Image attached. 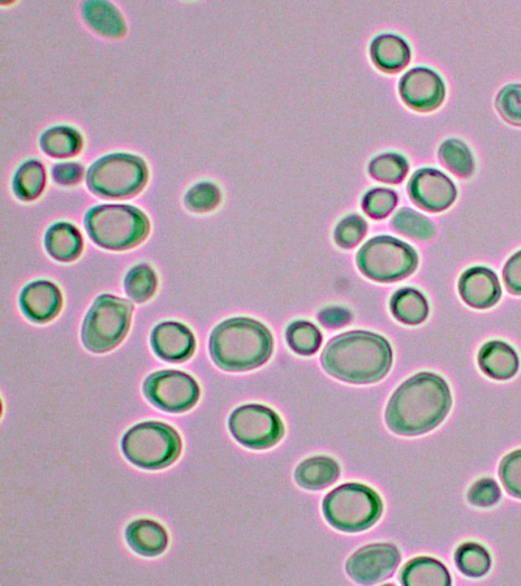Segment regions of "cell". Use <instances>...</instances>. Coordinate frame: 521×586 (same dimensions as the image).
Returning <instances> with one entry per match:
<instances>
[{"mask_svg": "<svg viewBox=\"0 0 521 586\" xmlns=\"http://www.w3.org/2000/svg\"><path fill=\"white\" fill-rule=\"evenodd\" d=\"M452 396L445 379L416 374L391 396L386 409L389 429L400 435H421L436 429L449 415Z\"/></svg>", "mask_w": 521, "mask_h": 586, "instance_id": "6da1fadb", "label": "cell"}, {"mask_svg": "<svg viewBox=\"0 0 521 586\" xmlns=\"http://www.w3.org/2000/svg\"><path fill=\"white\" fill-rule=\"evenodd\" d=\"M321 361L331 377L353 385H368L381 381L390 372L393 349L381 335L351 331L331 340Z\"/></svg>", "mask_w": 521, "mask_h": 586, "instance_id": "7a4b0ae2", "label": "cell"}, {"mask_svg": "<svg viewBox=\"0 0 521 586\" xmlns=\"http://www.w3.org/2000/svg\"><path fill=\"white\" fill-rule=\"evenodd\" d=\"M210 355L227 372H247L268 363L274 339L270 330L251 318H231L210 335Z\"/></svg>", "mask_w": 521, "mask_h": 586, "instance_id": "3957f363", "label": "cell"}, {"mask_svg": "<svg viewBox=\"0 0 521 586\" xmlns=\"http://www.w3.org/2000/svg\"><path fill=\"white\" fill-rule=\"evenodd\" d=\"M85 226L94 243L110 251L135 248L150 231L148 217L128 205L97 206L86 214Z\"/></svg>", "mask_w": 521, "mask_h": 586, "instance_id": "277c9868", "label": "cell"}, {"mask_svg": "<svg viewBox=\"0 0 521 586\" xmlns=\"http://www.w3.org/2000/svg\"><path fill=\"white\" fill-rule=\"evenodd\" d=\"M182 438L172 426L158 421L133 426L123 437L122 450L137 467L157 471L169 467L182 454Z\"/></svg>", "mask_w": 521, "mask_h": 586, "instance_id": "5b68a950", "label": "cell"}, {"mask_svg": "<svg viewBox=\"0 0 521 586\" xmlns=\"http://www.w3.org/2000/svg\"><path fill=\"white\" fill-rule=\"evenodd\" d=\"M382 511L380 495L360 484L339 486L324 501L327 523L338 531L347 533L363 532L372 528L380 520Z\"/></svg>", "mask_w": 521, "mask_h": 586, "instance_id": "8992f818", "label": "cell"}, {"mask_svg": "<svg viewBox=\"0 0 521 586\" xmlns=\"http://www.w3.org/2000/svg\"><path fill=\"white\" fill-rule=\"evenodd\" d=\"M148 178L144 159L119 153L106 155L94 163L89 168L86 183L97 196L120 200L139 195Z\"/></svg>", "mask_w": 521, "mask_h": 586, "instance_id": "52a82bcc", "label": "cell"}, {"mask_svg": "<svg viewBox=\"0 0 521 586\" xmlns=\"http://www.w3.org/2000/svg\"><path fill=\"white\" fill-rule=\"evenodd\" d=\"M133 305L113 295H102L94 301L81 331L86 349L94 353L113 351L123 342L131 327Z\"/></svg>", "mask_w": 521, "mask_h": 586, "instance_id": "ba28073f", "label": "cell"}, {"mask_svg": "<svg viewBox=\"0 0 521 586\" xmlns=\"http://www.w3.org/2000/svg\"><path fill=\"white\" fill-rule=\"evenodd\" d=\"M419 264L409 245L389 236L369 240L357 254L361 273L380 283L396 282L411 275Z\"/></svg>", "mask_w": 521, "mask_h": 586, "instance_id": "9c48e42d", "label": "cell"}, {"mask_svg": "<svg viewBox=\"0 0 521 586\" xmlns=\"http://www.w3.org/2000/svg\"><path fill=\"white\" fill-rule=\"evenodd\" d=\"M228 426L236 441L252 450H268L277 445L284 434L281 417L273 409L260 404L236 408Z\"/></svg>", "mask_w": 521, "mask_h": 586, "instance_id": "30bf717a", "label": "cell"}, {"mask_svg": "<svg viewBox=\"0 0 521 586\" xmlns=\"http://www.w3.org/2000/svg\"><path fill=\"white\" fill-rule=\"evenodd\" d=\"M144 394L149 402L162 411L187 412L200 399V386L196 379L179 370H161L148 377Z\"/></svg>", "mask_w": 521, "mask_h": 586, "instance_id": "8fae6325", "label": "cell"}, {"mask_svg": "<svg viewBox=\"0 0 521 586\" xmlns=\"http://www.w3.org/2000/svg\"><path fill=\"white\" fill-rule=\"evenodd\" d=\"M400 551L391 544H373L361 547L347 560L346 570L356 583H381L393 576L400 563Z\"/></svg>", "mask_w": 521, "mask_h": 586, "instance_id": "7c38bea8", "label": "cell"}, {"mask_svg": "<svg viewBox=\"0 0 521 586\" xmlns=\"http://www.w3.org/2000/svg\"><path fill=\"white\" fill-rule=\"evenodd\" d=\"M408 192L417 206L432 213L449 209L456 198L454 183L442 172L430 168L413 175Z\"/></svg>", "mask_w": 521, "mask_h": 586, "instance_id": "4fadbf2b", "label": "cell"}, {"mask_svg": "<svg viewBox=\"0 0 521 586\" xmlns=\"http://www.w3.org/2000/svg\"><path fill=\"white\" fill-rule=\"evenodd\" d=\"M399 89L403 101L416 111L436 110L445 98V85L441 77L426 68H415L406 73Z\"/></svg>", "mask_w": 521, "mask_h": 586, "instance_id": "5bb4252c", "label": "cell"}, {"mask_svg": "<svg viewBox=\"0 0 521 586\" xmlns=\"http://www.w3.org/2000/svg\"><path fill=\"white\" fill-rule=\"evenodd\" d=\"M152 346L159 359L182 363L196 351V338L187 326L179 322H162L152 333Z\"/></svg>", "mask_w": 521, "mask_h": 586, "instance_id": "9a60e30c", "label": "cell"}, {"mask_svg": "<svg viewBox=\"0 0 521 586\" xmlns=\"http://www.w3.org/2000/svg\"><path fill=\"white\" fill-rule=\"evenodd\" d=\"M62 305V293L54 283L47 280L30 283L21 292L20 307L33 322L53 321L62 310Z\"/></svg>", "mask_w": 521, "mask_h": 586, "instance_id": "2e32d148", "label": "cell"}, {"mask_svg": "<svg viewBox=\"0 0 521 586\" xmlns=\"http://www.w3.org/2000/svg\"><path fill=\"white\" fill-rule=\"evenodd\" d=\"M459 292L465 304L475 309L494 307L501 299V284L497 275L485 267H473L460 278Z\"/></svg>", "mask_w": 521, "mask_h": 586, "instance_id": "e0dca14e", "label": "cell"}, {"mask_svg": "<svg viewBox=\"0 0 521 586\" xmlns=\"http://www.w3.org/2000/svg\"><path fill=\"white\" fill-rule=\"evenodd\" d=\"M126 538L129 547L142 557H158L169 546V534L153 520H136L128 525Z\"/></svg>", "mask_w": 521, "mask_h": 586, "instance_id": "ac0fdd59", "label": "cell"}, {"mask_svg": "<svg viewBox=\"0 0 521 586\" xmlns=\"http://www.w3.org/2000/svg\"><path fill=\"white\" fill-rule=\"evenodd\" d=\"M479 364L486 376L506 381L518 373L519 357L514 348L494 340L480 349Z\"/></svg>", "mask_w": 521, "mask_h": 586, "instance_id": "d6986e66", "label": "cell"}, {"mask_svg": "<svg viewBox=\"0 0 521 586\" xmlns=\"http://www.w3.org/2000/svg\"><path fill=\"white\" fill-rule=\"evenodd\" d=\"M45 244L50 256L60 262L75 261L84 248L83 236L70 223H57L50 227Z\"/></svg>", "mask_w": 521, "mask_h": 586, "instance_id": "ffe728a7", "label": "cell"}, {"mask_svg": "<svg viewBox=\"0 0 521 586\" xmlns=\"http://www.w3.org/2000/svg\"><path fill=\"white\" fill-rule=\"evenodd\" d=\"M339 476L340 468L337 461L326 456H316L303 461L295 472L297 484L308 490L329 488Z\"/></svg>", "mask_w": 521, "mask_h": 586, "instance_id": "44dd1931", "label": "cell"}, {"mask_svg": "<svg viewBox=\"0 0 521 586\" xmlns=\"http://www.w3.org/2000/svg\"><path fill=\"white\" fill-rule=\"evenodd\" d=\"M83 16L89 27L101 36L120 38L127 33L126 21L111 3L86 2Z\"/></svg>", "mask_w": 521, "mask_h": 586, "instance_id": "7402d4cb", "label": "cell"}, {"mask_svg": "<svg viewBox=\"0 0 521 586\" xmlns=\"http://www.w3.org/2000/svg\"><path fill=\"white\" fill-rule=\"evenodd\" d=\"M373 62L385 72H398L411 60V50L402 38L383 34L372 43Z\"/></svg>", "mask_w": 521, "mask_h": 586, "instance_id": "603a6c76", "label": "cell"}, {"mask_svg": "<svg viewBox=\"0 0 521 586\" xmlns=\"http://www.w3.org/2000/svg\"><path fill=\"white\" fill-rule=\"evenodd\" d=\"M402 583L407 586L451 585L449 571L438 560L428 557L412 559L402 571Z\"/></svg>", "mask_w": 521, "mask_h": 586, "instance_id": "cb8c5ba5", "label": "cell"}, {"mask_svg": "<svg viewBox=\"0 0 521 586\" xmlns=\"http://www.w3.org/2000/svg\"><path fill=\"white\" fill-rule=\"evenodd\" d=\"M391 312L399 322L415 326L428 318L429 305L423 293L413 288H404L391 299Z\"/></svg>", "mask_w": 521, "mask_h": 586, "instance_id": "d4e9b609", "label": "cell"}, {"mask_svg": "<svg viewBox=\"0 0 521 586\" xmlns=\"http://www.w3.org/2000/svg\"><path fill=\"white\" fill-rule=\"evenodd\" d=\"M83 137L71 127L58 126L49 129L41 137L43 152L53 158H71L83 149Z\"/></svg>", "mask_w": 521, "mask_h": 586, "instance_id": "484cf974", "label": "cell"}, {"mask_svg": "<svg viewBox=\"0 0 521 586\" xmlns=\"http://www.w3.org/2000/svg\"><path fill=\"white\" fill-rule=\"evenodd\" d=\"M46 185V170L41 162L28 161L17 170L14 180L16 196L23 201H34L42 195Z\"/></svg>", "mask_w": 521, "mask_h": 586, "instance_id": "4316f807", "label": "cell"}, {"mask_svg": "<svg viewBox=\"0 0 521 586\" xmlns=\"http://www.w3.org/2000/svg\"><path fill=\"white\" fill-rule=\"evenodd\" d=\"M158 287V278L152 267L146 264H140L129 270L124 288L127 295L137 304L145 303L152 299Z\"/></svg>", "mask_w": 521, "mask_h": 586, "instance_id": "83f0119b", "label": "cell"}, {"mask_svg": "<svg viewBox=\"0 0 521 586\" xmlns=\"http://www.w3.org/2000/svg\"><path fill=\"white\" fill-rule=\"evenodd\" d=\"M439 161L442 162V165L447 170L460 176V178H468L475 170L472 153L469 152L467 145L459 140L443 142L441 149H439Z\"/></svg>", "mask_w": 521, "mask_h": 586, "instance_id": "f1b7e54d", "label": "cell"}, {"mask_svg": "<svg viewBox=\"0 0 521 586\" xmlns=\"http://www.w3.org/2000/svg\"><path fill=\"white\" fill-rule=\"evenodd\" d=\"M391 224L396 232L416 241H428L436 234L433 223L424 215L411 209L398 211Z\"/></svg>", "mask_w": 521, "mask_h": 586, "instance_id": "f546056e", "label": "cell"}, {"mask_svg": "<svg viewBox=\"0 0 521 586\" xmlns=\"http://www.w3.org/2000/svg\"><path fill=\"white\" fill-rule=\"evenodd\" d=\"M456 566L469 577H481L489 572L492 559L484 547L475 542H467L456 550Z\"/></svg>", "mask_w": 521, "mask_h": 586, "instance_id": "4dcf8cb0", "label": "cell"}, {"mask_svg": "<svg viewBox=\"0 0 521 586\" xmlns=\"http://www.w3.org/2000/svg\"><path fill=\"white\" fill-rule=\"evenodd\" d=\"M287 342L292 351L303 356H312L318 351L322 343L321 331L313 323L297 321L288 326Z\"/></svg>", "mask_w": 521, "mask_h": 586, "instance_id": "1f68e13d", "label": "cell"}, {"mask_svg": "<svg viewBox=\"0 0 521 586\" xmlns=\"http://www.w3.org/2000/svg\"><path fill=\"white\" fill-rule=\"evenodd\" d=\"M370 175L378 182L396 184L406 178L408 162L398 154H383L369 166Z\"/></svg>", "mask_w": 521, "mask_h": 586, "instance_id": "d6a6232c", "label": "cell"}, {"mask_svg": "<svg viewBox=\"0 0 521 586\" xmlns=\"http://www.w3.org/2000/svg\"><path fill=\"white\" fill-rule=\"evenodd\" d=\"M222 195L213 183H198L185 195V206L193 213H208L221 204Z\"/></svg>", "mask_w": 521, "mask_h": 586, "instance_id": "836d02e7", "label": "cell"}, {"mask_svg": "<svg viewBox=\"0 0 521 586\" xmlns=\"http://www.w3.org/2000/svg\"><path fill=\"white\" fill-rule=\"evenodd\" d=\"M398 196L394 191L386 188H376L365 195L363 208L370 218L382 219L393 213Z\"/></svg>", "mask_w": 521, "mask_h": 586, "instance_id": "e575fe53", "label": "cell"}, {"mask_svg": "<svg viewBox=\"0 0 521 586\" xmlns=\"http://www.w3.org/2000/svg\"><path fill=\"white\" fill-rule=\"evenodd\" d=\"M368 224L359 215H350L335 228V241L342 248L356 247L367 235Z\"/></svg>", "mask_w": 521, "mask_h": 586, "instance_id": "d590c367", "label": "cell"}, {"mask_svg": "<svg viewBox=\"0 0 521 586\" xmlns=\"http://www.w3.org/2000/svg\"><path fill=\"white\" fill-rule=\"evenodd\" d=\"M499 477L508 493L521 499V450L511 452L502 460Z\"/></svg>", "mask_w": 521, "mask_h": 586, "instance_id": "8d00e7d4", "label": "cell"}, {"mask_svg": "<svg viewBox=\"0 0 521 586\" xmlns=\"http://www.w3.org/2000/svg\"><path fill=\"white\" fill-rule=\"evenodd\" d=\"M497 109L503 118L521 126V85H508L497 98Z\"/></svg>", "mask_w": 521, "mask_h": 586, "instance_id": "74e56055", "label": "cell"}, {"mask_svg": "<svg viewBox=\"0 0 521 586\" xmlns=\"http://www.w3.org/2000/svg\"><path fill=\"white\" fill-rule=\"evenodd\" d=\"M501 489L492 478H482L469 489L468 501L477 507H490L498 503Z\"/></svg>", "mask_w": 521, "mask_h": 586, "instance_id": "f35d334b", "label": "cell"}, {"mask_svg": "<svg viewBox=\"0 0 521 586\" xmlns=\"http://www.w3.org/2000/svg\"><path fill=\"white\" fill-rule=\"evenodd\" d=\"M53 178L62 185H76L84 179V167L79 163H60L54 167Z\"/></svg>", "mask_w": 521, "mask_h": 586, "instance_id": "ab89813d", "label": "cell"}, {"mask_svg": "<svg viewBox=\"0 0 521 586\" xmlns=\"http://www.w3.org/2000/svg\"><path fill=\"white\" fill-rule=\"evenodd\" d=\"M507 290L515 295H521V251L508 260L503 269Z\"/></svg>", "mask_w": 521, "mask_h": 586, "instance_id": "60d3db41", "label": "cell"}, {"mask_svg": "<svg viewBox=\"0 0 521 586\" xmlns=\"http://www.w3.org/2000/svg\"><path fill=\"white\" fill-rule=\"evenodd\" d=\"M351 314L342 308H329L320 313V320L327 327H340L350 321Z\"/></svg>", "mask_w": 521, "mask_h": 586, "instance_id": "b9f144b4", "label": "cell"}]
</instances>
